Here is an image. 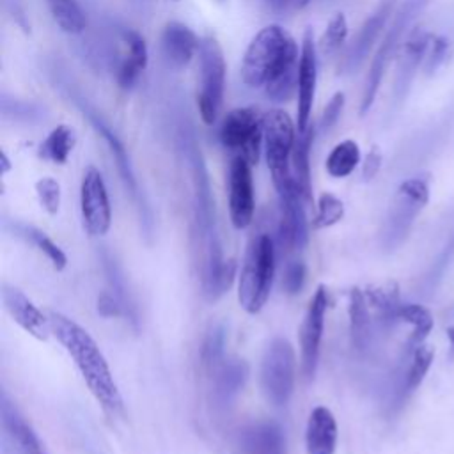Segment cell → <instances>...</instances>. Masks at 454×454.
Here are the masks:
<instances>
[{"label": "cell", "instance_id": "6da1fadb", "mask_svg": "<svg viewBox=\"0 0 454 454\" xmlns=\"http://www.w3.org/2000/svg\"><path fill=\"white\" fill-rule=\"evenodd\" d=\"M300 46L280 25L262 27L248 43L241 60V82L262 89L273 103H286L298 89Z\"/></svg>", "mask_w": 454, "mask_h": 454}, {"label": "cell", "instance_id": "7a4b0ae2", "mask_svg": "<svg viewBox=\"0 0 454 454\" xmlns=\"http://www.w3.org/2000/svg\"><path fill=\"white\" fill-rule=\"evenodd\" d=\"M51 333L64 346L69 356L74 360L85 385L96 401L110 413L122 411V397L117 383L112 376L106 358L90 333L67 316L51 310L50 314Z\"/></svg>", "mask_w": 454, "mask_h": 454}, {"label": "cell", "instance_id": "3957f363", "mask_svg": "<svg viewBox=\"0 0 454 454\" xmlns=\"http://www.w3.org/2000/svg\"><path fill=\"white\" fill-rule=\"evenodd\" d=\"M275 275V243L270 234H255L243 259L238 300L248 314H257L268 301Z\"/></svg>", "mask_w": 454, "mask_h": 454}, {"label": "cell", "instance_id": "277c9868", "mask_svg": "<svg viewBox=\"0 0 454 454\" xmlns=\"http://www.w3.org/2000/svg\"><path fill=\"white\" fill-rule=\"evenodd\" d=\"M262 122H264V156L271 174L273 186L280 197L293 190H298L293 177V168H291V156H293L294 142L298 137V128H296V122L291 119V115L282 108H270L268 112H264Z\"/></svg>", "mask_w": 454, "mask_h": 454}, {"label": "cell", "instance_id": "5b68a950", "mask_svg": "<svg viewBox=\"0 0 454 454\" xmlns=\"http://www.w3.org/2000/svg\"><path fill=\"white\" fill-rule=\"evenodd\" d=\"M427 2L429 0H404L401 4V7L394 12L388 28L383 34V39L378 43L376 53L371 60V66H369V71L365 76V83L362 89V99H360V106H358L360 115H365L371 110V106L374 105V99L378 96L385 71H387L392 57H395V53L404 39V32L408 30L411 21L424 11Z\"/></svg>", "mask_w": 454, "mask_h": 454}, {"label": "cell", "instance_id": "8992f818", "mask_svg": "<svg viewBox=\"0 0 454 454\" xmlns=\"http://www.w3.org/2000/svg\"><path fill=\"white\" fill-rule=\"evenodd\" d=\"M199 90H197V110L206 126H213L218 121L225 94L227 64L223 48L215 34H206L200 39L199 50Z\"/></svg>", "mask_w": 454, "mask_h": 454}, {"label": "cell", "instance_id": "52a82bcc", "mask_svg": "<svg viewBox=\"0 0 454 454\" xmlns=\"http://www.w3.org/2000/svg\"><path fill=\"white\" fill-rule=\"evenodd\" d=\"M218 140L232 156H241L250 165H255L264 145L262 115L254 106L229 110L220 122Z\"/></svg>", "mask_w": 454, "mask_h": 454}, {"label": "cell", "instance_id": "ba28073f", "mask_svg": "<svg viewBox=\"0 0 454 454\" xmlns=\"http://www.w3.org/2000/svg\"><path fill=\"white\" fill-rule=\"evenodd\" d=\"M296 355L293 344L284 337H275L262 355L261 387L270 404L282 408L294 390Z\"/></svg>", "mask_w": 454, "mask_h": 454}, {"label": "cell", "instance_id": "9c48e42d", "mask_svg": "<svg viewBox=\"0 0 454 454\" xmlns=\"http://www.w3.org/2000/svg\"><path fill=\"white\" fill-rule=\"evenodd\" d=\"M429 200V183L427 177L415 176L403 181L395 192V199L390 206L381 241L385 248L392 250L403 243L413 225L415 216Z\"/></svg>", "mask_w": 454, "mask_h": 454}, {"label": "cell", "instance_id": "30bf717a", "mask_svg": "<svg viewBox=\"0 0 454 454\" xmlns=\"http://www.w3.org/2000/svg\"><path fill=\"white\" fill-rule=\"evenodd\" d=\"M83 108V114H87L92 128L96 129V133L105 140L114 161H115V167L119 170V176L126 186V190L129 192V195L133 197L138 211H140V218H142V223H144V231L147 232V236H151L153 232V215H151V209L140 192V186H138V181L135 177V172H133V167H131V161H129V156H128V151L124 147V144L121 142V138L117 137V133L114 131V128H110L105 119L90 110L89 106H82Z\"/></svg>", "mask_w": 454, "mask_h": 454}, {"label": "cell", "instance_id": "8fae6325", "mask_svg": "<svg viewBox=\"0 0 454 454\" xmlns=\"http://www.w3.org/2000/svg\"><path fill=\"white\" fill-rule=\"evenodd\" d=\"M397 2L399 0H380L376 4V7L371 11L349 43L342 60L339 62V73H353L365 62L381 34L388 28L390 20L397 11Z\"/></svg>", "mask_w": 454, "mask_h": 454}, {"label": "cell", "instance_id": "7c38bea8", "mask_svg": "<svg viewBox=\"0 0 454 454\" xmlns=\"http://www.w3.org/2000/svg\"><path fill=\"white\" fill-rule=\"evenodd\" d=\"M80 211L83 227L90 236H103L112 225V206L101 172L89 165L80 184Z\"/></svg>", "mask_w": 454, "mask_h": 454}, {"label": "cell", "instance_id": "4fadbf2b", "mask_svg": "<svg viewBox=\"0 0 454 454\" xmlns=\"http://www.w3.org/2000/svg\"><path fill=\"white\" fill-rule=\"evenodd\" d=\"M317 43L310 27L305 28L300 43L298 62V89H296V128L303 133L312 124V106L317 87Z\"/></svg>", "mask_w": 454, "mask_h": 454}, {"label": "cell", "instance_id": "5bb4252c", "mask_svg": "<svg viewBox=\"0 0 454 454\" xmlns=\"http://www.w3.org/2000/svg\"><path fill=\"white\" fill-rule=\"evenodd\" d=\"M328 310V293L325 286H317L312 294L307 312L300 328V348H301V371L307 380H312L317 369L319 346L325 330V317Z\"/></svg>", "mask_w": 454, "mask_h": 454}, {"label": "cell", "instance_id": "9a60e30c", "mask_svg": "<svg viewBox=\"0 0 454 454\" xmlns=\"http://www.w3.org/2000/svg\"><path fill=\"white\" fill-rule=\"evenodd\" d=\"M255 209L252 165L241 158L232 156L229 163V215L236 229H245L252 223Z\"/></svg>", "mask_w": 454, "mask_h": 454}, {"label": "cell", "instance_id": "2e32d148", "mask_svg": "<svg viewBox=\"0 0 454 454\" xmlns=\"http://www.w3.org/2000/svg\"><path fill=\"white\" fill-rule=\"evenodd\" d=\"M433 41V34L424 27H415L408 32L397 50V69L394 80L395 101H403L410 90V85L419 71V66L426 60Z\"/></svg>", "mask_w": 454, "mask_h": 454}, {"label": "cell", "instance_id": "e0dca14e", "mask_svg": "<svg viewBox=\"0 0 454 454\" xmlns=\"http://www.w3.org/2000/svg\"><path fill=\"white\" fill-rule=\"evenodd\" d=\"M121 51L115 67V80L122 90H131L149 64V50L144 35L135 28L119 30Z\"/></svg>", "mask_w": 454, "mask_h": 454}, {"label": "cell", "instance_id": "ac0fdd59", "mask_svg": "<svg viewBox=\"0 0 454 454\" xmlns=\"http://www.w3.org/2000/svg\"><path fill=\"white\" fill-rule=\"evenodd\" d=\"M280 200V218L277 239L282 250L296 252L307 245L309 227L305 216V199L298 190H293L278 197Z\"/></svg>", "mask_w": 454, "mask_h": 454}, {"label": "cell", "instance_id": "d6986e66", "mask_svg": "<svg viewBox=\"0 0 454 454\" xmlns=\"http://www.w3.org/2000/svg\"><path fill=\"white\" fill-rule=\"evenodd\" d=\"M211 403L218 411H227L241 394L250 367L241 358H223L211 371Z\"/></svg>", "mask_w": 454, "mask_h": 454}, {"label": "cell", "instance_id": "ffe728a7", "mask_svg": "<svg viewBox=\"0 0 454 454\" xmlns=\"http://www.w3.org/2000/svg\"><path fill=\"white\" fill-rule=\"evenodd\" d=\"M2 301L11 317L32 337L39 340H46L51 333L50 316H44L34 301L18 287L4 284L2 287Z\"/></svg>", "mask_w": 454, "mask_h": 454}, {"label": "cell", "instance_id": "44dd1931", "mask_svg": "<svg viewBox=\"0 0 454 454\" xmlns=\"http://www.w3.org/2000/svg\"><path fill=\"white\" fill-rule=\"evenodd\" d=\"M161 50L174 67L183 69L197 57L200 39L188 25L181 21H168L161 30Z\"/></svg>", "mask_w": 454, "mask_h": 454}, {"label": "cell", "instance_id": "7402d4cb", "mask_svg": "<svg viewBox=\"0 0 454 454\" xmlns=\"http://www.w3.org/2000/svg\"><path fill=\"white\" fill-rule=\"evenodd\" d=\"M238 447L243 454H286V434L277 422H254L239 429Z\"/></svg>", "mask_w": 454, "mask_h": 454}, {"label": "cell", "instance_id": "603a6c76", "mask_svg": "<svg viewBox=\"0 0 454 454\" xmlns=\"http://www.w3.org/2000/svg\"><path fill=\"white\" fill-rule=\"evenodd\" d=\"M337 447V422L326 406L310 410L305 426L307 454H333Z\"/></svg>", "mask_w": 454, "mask_h": 454}, {"label": "cell", "instance_id": "cb8c5ba5", "mask_svg": "<svg viewBox=\"0 0 454 454\" xmlns=\"http://www.w3.org/2000/svg\"><path fill=\"white\" fill-rule=\"evenodd\" d=\"M367 303L374 312V321L380 328H394L399 323V286L395 282H387L381 286H371L365 291Z\"/></svg>", "mask_w": 454, "mask_h": 454}, {"label": "cell", "instance_id": "d4e9b609", "mask_svg": "<svg viewBox=\"0 0 454 454\" xmlns=\"http://www.w3.org/2000/svg\"><path fill=\"white\" fill-rule=\"evenodd\" d=\"M348 314H349V332H351L353 346L358 351H365L372 340L374 319L371 316V307L367 303L365 293L358 287H353L349 291Z\"/></svg>", "mask_w": 454, "mask_h": 454}, {"label": "cell", "instance_id": "484cf974", "mask_svg": "<svg viewBox=\"0 0 454 454\" xmlns=\"http://www.w3.org/2000/svg\"><path fill=\"white\" fill-rule=\"evenodd\" d=\"M101 262H103V270H105V275H106V280H108V286H110L108 291L121 303L126 321H129L131 326L135 330H138V323H140L138 309H137V305H135V301H133V298L128 291L126 278H124V273H122L121 266L117 264V261L110 254V250H106V247L101 248Z\"/></svg>", "mask_w": 454, "mask_h": 454}, {"label": "cell", "instance_id": "4316f807", "mask_svg": "<svg viewBox=\"0 0 454 454\" xmlns=\"http://www.w3.org/2000/svg\"><path fill=\"white\" fill-rule=\"evenodd\" d=\"M2 422L7 433L16 440L23 454H48L44 445L41 443L39 436L34 433V429L25 422V419L20 415L16 406L7 399V395H2Z\"/></svg>", "mask_w": 454, "mask_h": 454}, {"label": "cell", "instance_id": "83f0119b", "mask_svg": "<svg viewBox=\"0 0 454 454\" xmlns=\"http://www.w3.org/2000/svg\"><path fill=\"white\" fill-rule=\"evenodd\" d=\"M314 126L310 124V128L303 133H298L296 142H294V149H293V156H291V168H293V177L294 183L300 190V193L303 195L305 202L312 200V179H310V149H312V142H314Z\"/></svg>", "mask_w": 454, "mask_h": 454}, {"label": "cell", "instance_id": "f1b7e54d", "mask_svg": "<svg viewBox=\"0 0 454 454\" xmlns=\"http://www.w3.org/2000/svg\"><path fill=\"white\" fill-rule=\"evenodd\" d=\"M76 145V133L67 124H57L39 145V156L55 165H64Z\"/></svg>", "mask_w": 454, "mask_h": 454}, {"label": "cell", "instance_id": "f546056e", "mask_svg": "<svg viewBox=\"0 0 454 454\" xmlns=\"http://www.w3.org/2000/svg\"><path fill=\"white\" fill-rule=\"evenodd\" d=\"M362 153L360 145L353 138L340 140L332 147L325 160V168L332 177H348L360 163Z\"/></svg>", "mask_w": 454, "mask_h": 454}, {"label": "cell", "instance_id": "4dcf8cb0", "mask_svg": "<svg viewBox=\"0 0 454 454\" xmlns=\"http://www.w3.org/2000/svg\"><path fill=\"white\" fill-rule=\"evenodd\" d=\"M44 2L48 5V11L53 21L62 32L69 35H78L85 30L87 18L78 0H44Z\"/></svg>", "mask_w": 454, "mask_h": 454}, {"label": "cell", "instance_id": "1f68e13d", "mask_svg": "<svg viewBox=\"0 0 454 454\" xmlns=\"http://www.w3.org/2000/svg\"><path fill=\"white\" fill-rule=\"evenodd\" d=\"M399 323L411 325V333L408 337V348L413 351L417 346L424 344L426 337L433 330V316L431 312L419 303H401L399 309Z\"/></svg>", "mask_w": 454, "mask_h": 454}, {"label": "cell", "instance_id": "d6a6232c", "mask_svg": "<svg viewBox=\"0 0 454 454\" xmlns=\"http://www.w3.org/2000/svg\"><path fill=\"white\" fill-rule=\"evenodd\" d=\"M12 231H14L18 236L25 238L28 243H32L39 252H43L57 271H60V270L66 268V264H67L66 254H64V252L60 250V247H59L57 243H53L41 229H37V227H34V225H27V223H16V225L12 227Z\"/></svg>", "mask_w": 454, "mask_h": 454}, {"label": "cell", "instance_id": "836d02e7", "mask_svg": "<svg viewBox=\"0 0 454 454\" xmlns=\"http://www.w3.org/2000/svg\"><path fill=\"white\" fill-rule=\"evenodd\" d=\"M348 28L349 27H348L346 14L344 12H335L328 20V23H326V27H325V30H323V34L317 41V51L323 53V55H332V53L339 51L344 46L346 39H348Z\"/></svg>", "mask_w": 454, "mask_h": 454}, {"label": "cell", "instance_id": "e575fe53", "mask_svg": "<svg viewBox=\"0 0 454 454\" xmlns=\"http://www.w3.org/2000/svg\"><path fill=\"white\" fill-rule=\"evenodd\" d=\"M225 339L227 332L223 325H215L206 333L200 348V360L207 371H211L220 360L225 358Z\"/></svg>", "mask_w": 454, "mask_h": 454}, {"label": "cell", "instance_id": "d590c367", "mask_svg": "<svg viewBox=\"0 0 454 454\" xmlns=\"http://www.w3.org/2000/svg\"><path fill=\"white\" fill-rule=\"evenodd\" d=\"M433 356H434V351L426 344H420L411 351V364L408 367L406 381H404L408 392H413L422 383L424 376L427 374L433 364Z\"/></svg>", "mask_w": 454, "mask_h": 454}, {"label": "cell", "instance_id": "8d00e7d4", "mask_svg": "<svg viewBox=\"0 0 454 454\" xmlns=\"http://www.w3.org/2000/svg\"><path fill=\"white\" fill-rule=\"evenodd\" d=\"M342 216H344V202L337 195H333L330 192H323L317 199V211H316V216H314V227L316 229L332 227Z\"/></svg>", "mask_w": 454, "mask_h": 454}, {"label": "cell", "instance_id": "74e56055", "mask_svg": "<svg viewBox=\"0 0 454 454\" xmlns=\"http://www.w3.org/2000/svg\"><path fill=\"white\" fill-rule=\"evenodd\" d=\"M35 193L43 209L50 215H57L60 209V184L57 179L46 176L35 183Z\"/></svg>", "mask_w": 454, "mask_h": 454}, {"label": "cell", "instance_id": "f35d334b", "mask_svg": "<svg viewBox=\"0 0 454 454\" xmlns=\"http://www.w3.org/2000/svg\"><path fill=\"white\" fill-rule=\"evenodd\" d=\"M307 277V268L301 259H289L284 266L282 271V289L289 294L294 296L303 289Z\"/></svg>", "mask_w": 454, "mask_h": 454}, {"label": "cell", "instance_id": "ab89813d", "mask_svg": "<svg viewBox=\"0 0 454 454\" xmlns=\"http://www.w3.org/2000/svg\"><path fill=\"white\" fill-rule=\"evenodd\" d=\"M344 105H346V94L342 90H335L323 108V114L319 119V128L332 129L339 122V119L344 112Z\"/></svg>", "mask_w": 454, "mask_h": 454}, {"label": "cell", "instance_id": "60d3db41", "mask_svg": "<svg viewBox=\"0 0 454 454\" xmlns=\"http://www.w3.org/2000/svg\"><path fill=\"white\" fill-rule=\"evenodd\" d=\"M447 51H449V41L447 37L443 35H438V37H433L431 41V46H429V51L426 55V64H424V69L427 74H433L447 59Z\"/></svg>", "mask_w": 454, "mask_h": 454}, {"label": "cell", "instance_id": "b9f144b4", "mask_svg": "<svg viewBox=\"0 0 454 454\" xmlns=\"http://www.w3.org/2000/svg\"><path fill=\"white\" fill-rule=\"evenodd\" d=\"M381 163H383V154H381V149L378 145H372L364 161H362V179L364 181H371L378 176L380 168H381Z\"/></svg>", "mask_w": 454, "mask_h": 454}, {"label": "cell", "instance_id": "7bdbcfd3", "mask_svg": "<svg viewBox=\"0 0 454 454\" xmlns=\"http://www.w3.org/2000/svg\"><path fill=\"white\" fill-rule=\"evenodd\" d=\"M312 0H266V7L278 16H291L305 9Z\"/></svg>", "mask_w": 454, "mask_h": 454}, {"label": "cell", "instance_id": "ee69618b", "mask_svg": "<svg viewBox=\"0 0 454 454\" xmlns=\"http://www.w3.org/2000/svg\"><path fill=\"white\" fill-rule=\"evenodd\" d=\"M98 312L103 317H119V316L124 317L121 303L115 300V296L110 291H103L98 296Z\"/></svg>", "mask_w": 454, "mask_h": 454}, {"label": "cell", "instance_id": "f6af8a7d", "mask_svg": "<svg viewBox=\"0 0 454 454\" xmlns=\"http://www.w3.org/2000/svg\"><path fill=\"white\" fill-rule=\"evenodd\" d=\"M445 333H447V339H449V344H450V358H454V325L447 326Z\"/></svg>", "mask_w": 454, "mask_h": 454}, {"label": "cell", "instance_id": "bcb514c9", "mask_svg": "<svg viewBox=\"0 0 454 454\" xmlns=\"http://www.w3.org/2000/svg\"><path fill=\"white\" fill-rule=\"evenodd\" d=\"M0 160H2V170H4V174H5V172H9V170H11V163H9L7 154H5V153H2Z\"/></svg>", "mask_w": 454, "mask_h": 454}]
</instances>
